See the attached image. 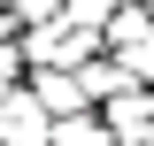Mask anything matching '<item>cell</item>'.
Returning a JSON list of instances; mask_svg holds the SVG:
<instances>
[{"instance_id":"cell-1","label":"cell","mask_w":154,"mask_h":146,"mask_svg":"<svg viewBox=\"0 0 154 146\" xmlns=\"http://www.w3.org/2000/svg\"><path fill=\"white\" fill-rule=\"evenodd\" d=\"M16 46H23V69H77L85 54H100V38L77 31L69 16H46L31 31H16Z\"/></svg>"},{"instance_id":"cell-2","label":"cell","mask_w":154,"mask_h":146,"mask_svg":"<svg viewBox=\"0 0 154 146\" xmlns=\"http://www.w3.org/2000/svg\"><path fill=\"white\" fill-rule=\"evenodd\" d=\"M46 131H54V115L31 100V85H16L0 100V146H46Z\"/></svg>"},{"instance_id":"cell-3","label":"cell","mask_w":154,"mask_h":146,"mask_svg":"<svg viewBox=\"0 0 154 146\" xmlns=\"http://www.w3.org/2000/svg\"><path fill=\"white\" fill-rule=\"evenodd\" d=\"M23 85H31V100L46 115H77V108H93L85 100V85H77V69H23Z\"/></svg>"},{"instance_id":"cell-4","label":"cell","mask_w":154,"mask_h":146,"mask_svg":"<svg viewBox=\"0 0 154 146\" xmlns=\"http://www.w3.org/2000/svg\"><path fill=\"white\" fill-rule=\"evenodd\" d=\"M100 38H108V54L146 46V38H154V16H146V8H131V0H116V8H108V23H100Z\"/></svg>"},{"instance_id":"cell-5","label":"cell","mask_w":154,"mask_h":146,"mask_svg":"<svg viewBox=\"0 0 154 146\" xmlns=\"http://www.w3.org/2000/svg\"><path fill=\"white\" fill-rule=\"evenodd\" d=\"M77 85H85V100L100 108V100H116V92L131 85V69H123L116 54H85V62H77Z\"/></svg>"},{"instance_id":"cell-6","label":"cell","mask_w":154,"mask_h":146,"mask_svg":"<svg viewBox=\"0 0 154 146\" xmlns=\"http://www.w3.org/2000/svg\"><path fill=\"white\" fill-rule=\"evenodd\" d=\"M46 146H116V138H108V123H100L93 108H77V115H54Z\"/></svg>"},{"instance_id":"cell-7","label":"cell","mask_w":154,"mask_h":146,"mask_svg":"<svg viewBox=\"0 0 154 146\" xmlns=\"http://www.w3.org/2000/svg\"><path fill=\"white\" fill-rule=\"evenodd\" d=\"M8 16H16V31H31V23H46V16H62V0H0Z\"/></svg>"},{"instance_id":"cell-8","label":"cell","mask_w":154,"mask_h":146,"mask_svg":"<svg viewBox=\"0 0 154 146\" xmlns=\"http://www.w3.org/2000/svg\"><path fill=\"white\" fill-rule=\"evenodd\" d=\"M116 62L131 69V85H154V38H146V46H123Z\"/></svg>"},{"instance_id":"cell-9","label":"cell","mask_w":154,"mask_h":146,"mask_svg":"<svg viewBox=\"0 0 154 146\" xmlns=\"http://www.w3.org/2000/svg\"><path fill=\"white\" fill-rule=\"evenodd\" d=\"M0 85H23V46H16V38L0 46Z\"/></svg>"}]
</instances>
